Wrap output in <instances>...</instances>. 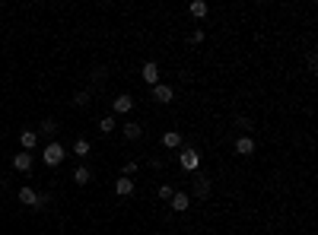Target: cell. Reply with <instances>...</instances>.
<instances>
[{"mask_svg": "<svg viewBox=\"0 0 318 235\" xmlns=\"http://www.w3.org/2000/svg\"><path fill=\"white\" fill-rule=\"evenodd\" d=\"M42 159H45V165H48V169H58V165L67 159V150L58 143V140H51V143H45V153H42Z\"/></svg>", "mask_w": 318, "mask_h": 235, "instance_id": "cell-1", "label": "cell"}, {"mask_svg": "<svg viewBox=\"0 0 318 235\" xmlns=\"http://www.w3.org/2000/svg\"><path fill=\"white\" fill-rule=\"evenodd\" d=\"M178 165L185 172H198L201 169V153L194 150V146H185V150L178 153Z\"/></svg>", "mask_w": 318, "mask_h": 235, "instance_id": "cell-2", "label": "cell"}, {"mask_svg": "<svg viewBox=\"0 0 318 235\" xmlns=\"http://www.w3.org/2000/svg\"><path fill=\"white\" fill-rule=\"evenodd\" d=\"M191 191H194V197H198V200H210V194H213L210 178H207V175H194V181H191Z\"/></svg>", "mask_w": 318, "mask_h": 235, "instance_id": "cell-3", "label": "cell"}, {"mask_svg": "<svg viewBox=\"0 0 318 235\" xmlns=\"http://www.w3.org/2000/svg\"><path fill=\"white\" fill-rule=\"evenodd\" d=\"M121 133H124V140L137 143V140L144 137V124H137V121H127V124H121Z\"/></svg>", "mask_w": 318, "mask_h": 235, "instance_id": "cell-4", "label": "cell"}, {"mask_svg": "<svg viewBox=\"0 0 318 235\" xmlns=\"http://www.w3.org/2000/svg\"><path fill=\"white\" fill-rule=\"evenodd\" d=\"M32 165H35V156H32V153H16V156H13V169L16 172H32Z\"/></svg>", "mask_w": 318, "mask_h": 235, "instance_id": "cell-5", "label": "cell"}, {"mask_svg": "<svg viewBox=\"0 0 318 235\" xmlns=\"http://www.w3.org/2000/svg\"><path fill=\"white\" fill-rule=\"evenodd\" d=\"M137 191V184H134V178H115V194H118V197H131V194Z\"/></svg>", "mask_w": 318, "mask_h": 235, "instance_id": "cell-6", "label": "cell"}, {"mask_svg": "<svg viewBox=\"0 0 318 235\" xmlns=\"http://www.w3.org/2000/svg\"><path fill=\"white\" fill-rule=\"evenodd\" d=\"M140 77H144V83L156 86V83H159V64H156V60H146L144 70H140Z\"/></svg>", "mask_w": 318, "mask_h": 235, "instance_id": "cell-7", "label": "cell"}, {"mask_svg": "<svg viewBox=\"0 0 318 235\" xmlns=\"http://www.w3.org/2000/svg\"><path fill=\"white\" fill-rule=\"evenodd\" d=\"M172 96H175V92H172V86H169V83H156V86H153V99H156L159 105H169V102H172Z\"/></svg>", "mask_w": 318, "mask_h": 235, "instance_id": "cell-8", "label": "cell"}, {"mask_svg": "<svg viewBox=\"0 0 318 235\" xmlns=\"http://www.w3.org/2000/svg\"><path fill=\"white\" fill-rule=\"evenodd\" d=\"M162 146H166V150H181V146H185V137H181L178 131H166L162 133Z\"/></svg>", "mask_w": 318, "mask_h": 235, "instance_id": "cell-9", "label": "cell"}, {"mask_svg": "<svg viewBox=\"0 0 318 235\" xmlns=\"http://www.w3.org/2000/svg\"><path fill=\"white\" fill-rule=\"evenodd\" d=\"M131 108H134V99L127 96V92H124V96H118V99L112 102V115H127Z\"/></svg>", "mask_w": 318, "mask_h": 235, "instance_id": "cell-10", "label": "cell"}, {"mask_svg": "<svg viewBox=\"0 0 318 235\" xmlns=\"http://www.w3.org/2000/svg\"><path fill=\"white\" fill-rule=\"evenodd\" d=\"M19 146H23V153L35 150V146H38V131H23V133H19Z\"/></svg>", "mask_w": 318, "mask_h": 235, "instance_id": "cell-11", "label": "cell"}, {"mask_svg": "<svg viewBox=\"0 0 318 235\" xmlns=\"http://www.w3.org/2000/svg\"><path fill=\"white\" fill-rule=\"evenodd\" d=\"M188 207H191V197H188L185 191H175V194H172V210H175V213H185Z\"/></svg>", "mask_w": 318, "mask_h": 235, "instance_id": "cell-12", "label": "cell"}, {"mask_svg": "<svg viewBox=\"0 0 318 235\" xmlns=\"http://www.w3.org/2000/svg\"><path fill=\"white\" fill-rule=\"evenodd\" d=\"M235 153H239V156H252V153H255V140L248 137V133H245V137H239V140H235Z\"/></svg>", "mask_w": 318, "mask_h": 235, "instance_id": "cell-13", "label": "cell"}, {"mask_svg": "<svg viewBox=\"0 0 318 235\" xmlns=\"http://www.w3.org/2000/svg\"><path fill=\"white\" fill-rule=\"evenodd\" d=\"M89 181H92L89 165H77V169H73V184H89Z\"/></svg>", "mask_w": 318, "mask_h": 235, "instance_id": "cell-14", "label": "cell"}, {"mask_svg": "<svg viewBox=\"0 0 318 235\" xmlns=\"http://www.w3.org/2000/svg\"><path fill=\"white\" fill-rule=\"evenodd\" d=\"M19 204H26V207L35 210V207H38V194L32 191V187H19Z\"/></svg>", "mask_w": 318, "mask_h": 235, "instance_id": "cell-15", "label": "cell"}, {"mask_svg": "<svg viewBox=\"0 0 318 235\" xmlns=\"http://www.w3.org/2000/svg\"><path fill=\"white\" fill-rule=\"evenodd\" d=\"M89 153H92L89 140H83V137H80L77 143H73V156H77V159H89Z\"/></svg>", "mask_w": 318, "mask_h": 235, "instance_id": "cell-16", "label": "cell"}, {"mask_svg": "<svg viewBox=\"0 0 318 235\" xmlns=\"http://www.w3.org/2000/svg\"><path fill=\"white\" fill-rule=\"evenodd\" d=\"M188 13H191V16H194V19H204V16H207V13H210V6H207V3H204V0H194V3H191V6H188Z\"/></svg>", "mask_w": 318, "mask_h": 235, "instance_id": "cell-17", "label": "cell"}, {"mask_svg": "<svg viewBox=\"0 0 318 235\" xmlns=\"http://www.w3.org/2000/svg\"><path fill=\"white\" fill-rule=\"evenodd\" d=\"M115 127H118V121H115V115H105L102 121H99V131H102V133H112Z\"/></svg>", "mask_w": 318, "mask_h": 235, "instance_id": "cell-18", "label": "cell"}, {"mask_svg": "<svg viewBox=\"0 0 318 235\" xmlns=\"http://www.w3.org/2000/svg\"><path fill=\"white\" fill-rule=\"evenodd\" d=\"M89 99H92V92L83 89V92H77V96H73V105H77V108H86V105H89Z\"/></svg>", "mask_w": 318, "mask_h": 235, "instance_id": "cell-19", "label": "cell"}, {"mask_svg": "<svg viewBox=\"0 0 318 235\" xmlns=\"http://www.w3.org/2000/svg\"><path fill=\"white\" fill-rule=\"evenodd\" d=\"M42 133H58V121H54V118H45L42 121Z\"/></svg>", "mask_w": 318, "mask_h": 235, "instance_id": "cell-20", "label": "cell"}, {"mask_svg": "<svg viewBox=\"0 0 318 235\" xmlns=\"http://www.w3.org/2000/svg\"><path fill=\"white\" fill-rule=\"evenodd\" d=\"M172 184H159V200H172Z\"/></svg>", "mask_w": 318, "mask_h": 235, "instance_id": "cell-21", "label": "cell"}, {"mask_svg": "<svg viewBox=\"0 0 318 235\" xmlns=\"http://www.w3.org/2000/svg\"><path fill=\"white\" fill-rule=\"evenodd\" d=\"M137 169H140L137 162H124V172H121V175H124V178H131V175H137Z\"/></svg>", "mask_w": 318, "mask_h": 235, "instance_id": "cell-22", "label": "cell"}, {"mask_svg": "<svg viewBox=\"0 0 318 235\" xmlns=\"http://www.w3.org/2000/svg\"><path fill=\"white\" fill-rule=\"evenodd\" d=\"M105 73H108L105 67H96V70H92V83L99 86V83H102V79H105Z\"/></svg>", "mask_w": 318, "mask_h": 235, "instance_id": "cell-23", "label": "cell"}, {"mask_svg": "<svg viewBox=\"0 0 318 235\" xmlns=\"http://www.w3.org/2000/svg\"><path fill=\"white\" fill-rule=\"evenodd\" d=\"M235 124H239L242 131H252V118H242V115H239V118H235Z\"/></svg>", "mask_w": 318, "mask_h": 235, "instance_id": "cell-24", "label": "cell"}, {"mask_svg": "<svg viewBox=\"0 0 318 235\" xmlns=\"http://www.w3.org/2000/svg\"><path fill=\"white\" fill-rule=\"evenodd\" d=\"M204 42V29H198V32H191V45H201Z\"/></svg>", "mask_w": 318, "mask_h": 235, "instance_id": "cell-25", "label": "cell"}, {"mask_svg": "<svg viewBox=\"0 0 318 235\" xmlns=\"http://www.w3.org/2000/svg\"><path fill=\"white\" fill-rule=\"evenodd\" d=\"M0 187H3V175H0Z\"/></svg>", "mask_w": 318, "mask_h": 235, "instance_id": "cell-26", "label": "cell"}]
</instances>
